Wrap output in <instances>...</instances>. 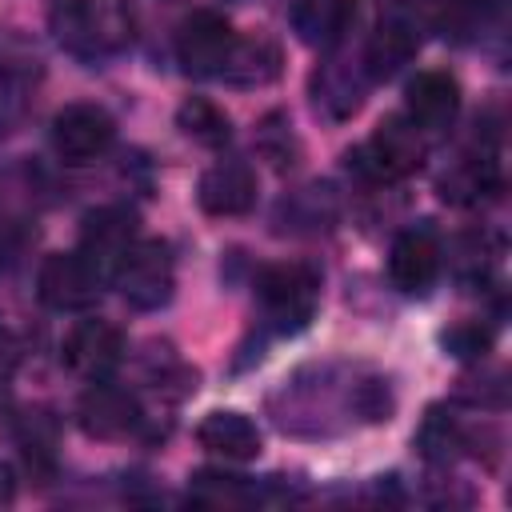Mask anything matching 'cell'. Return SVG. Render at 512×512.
<instances>
[{"mask_svg":"<svg viewBox=\"0 0 512 512\" xmlns=\"http://www.w3.org/2000/svg\"><path fill=\"white\" fill-rule=\"evenodd\" d=\"M320 300V272L312 264L288 260V264H268L256 276V304L260 316L272 332H300Z\"/></svg>","mask_w":512,"mask_h":512,"instance_id":"cell-1","label":"cell"},{"mask_svg":"<svg viewBox=\"0 0 512 512\" xmlns=\"http://www.w3.org/2000/svg\"><path fill=\"white\" fill-rule=\"evenodd\" d=\"M424 164V136L408 116H388L376 124V132L348 152V168H356L372 184H392L412 176Z\"/></svg>","mask_w":512,"mask_h":512,"instance_id":"cell-2","label":"cell"},{"mask_svg":"<svg viewBox=\"0 0 512 512\" xmlns=\"http://www.w3.org/2000/svg\"><path fill=\"white\" fill-rule=\"evenodd\" d=\"M116 276V288L120 296L140 308V312H156L172 300V288H176V264H172V252L168 244L160 240H136L120 264L112 268Z\"/></svg>","mask_w":512,"mask_h":512,"instance_id":"cell-3","label":"cell"},{"mask_svg":"<svg viewBox=\"0 0 512 512\" xmlns=\"http://www.w3.org/2000/svg\"><path fill=\"white\" fill-rule=\"evenodd\" d=\"M116 140V120L100 104H68L52 120V148L64 164H92Z\"/></svg>","mask_w":512,"mask_h":512,"instance_id":"cell-4","label":"cell"},{"mask_svg":"<svg viewBox=\"0 0 512 512\" xmlns=\"http://www.w3.org/2000/svg\"><path fill=\"white\" fill-rule=\"evenodd\" d=\"M36 292L56 312H84L100 300V272L80 252H52L40 264Z\"/></svg>","mask_w":512,"mask_h":512,"instance_id":"cell-5","label":"cell"},{"mask_svg":"<svg viewBox=\"0 0 512 512\" xmlns=\"http://www.w3.org/2000/svg\"><path fill=\"white\" fill-rule=\"evenodd\" d=\"M232 28L216 12H192L176 32V60L188 76H220L232 56Z\"/></svg>","mask_w":512,"mask_h":512,"instance_id":"cell-6","label":"cell"},{"mask_svg":"<svg viewBox=\"0 0 512 512\" xmlns=\"http://www.w3.org/2000/svg\"><path fill=\"white\" fill-rule=\"evenodd\" d=\"M60 360L84 380H108L124 360V336L108 320H76L60 344Z\"/></svg>","mask_w":512,"mask_h":512,"instance_id":"cell-7","label":"cell"},{"mask_svg":"<svg viewBox=\"0 0 512 512\" xmlns=\"http://www.w3.org/2000/svg\"><path fill=\"white\" fill-rule=\"evenodd\" d=\"M440 276V240L432 228H408L392 240L388 252V280L404 296H424Z\"/></svg>","mask_w":512,"mask_h":512,"instance_id":"cell-8","label":"cell"},{"mask_svg":"<svg viewBox=\"0 0 512 512\" xmlns=\"http://www.w3.org/2000/svg\"><path fill=\"white\" fill-rule=\"evenodd\" d=\"M136 244V216L128 208H96L80 228V256L104 276L120 264V256Z\"/></svg>","mask_w":512,"mask_h":512,"instance_id":"cell-9","label":"cell"},{"mask_svg":"<svg viewBox=\"0 0 512 512\" xmlns=\"http://www.w3.org/2000/svg\"><path fill=\"white\" fill-rule=\"evenodd\" d=\"M76 416H80V428L96 440H120L140 424L136 396L124 388H112L104 380H92V388L80 396Z\"/></svg>","mask_w":512,"mask_h":512,"instance_id":"cell-10","label":"cell"},{"mask_svg":"<svg viewBox=\"0 0 512 512\" xmlns=\"http://www.w3.org/2000/svg\"><path fill=\"white\" fill-rule=\"evenodd\" d=\"M404 104H408V120L420 132H444L460 112V84L440 68L416 72V80L404 92Z\"/></svg>","mask_w":512,"mask_h":512,"instance_id":"cell-11","label":"cell"},{"mask_svg":"<svg viewBox=\"0 0 512 512\" xmlns=\"http://www.w3.org/2000/svg\"><path fill=\"white\" fill-rule=\"evenodd\" d=\"M196 200L208 216H244L256 204V172L244 160H220L200 176Z\"/></svg>","mask_w":512,"mask_h":512,"instance_id":"cell-12","label":"cell"},{"mask_svg":"<svg viewBox=\"0 0 512 512\" xmlns=\"http://www.w3.org/2000/svg\"><path fill=\"white\" fill-rule=\"evenodd\" d=\"M196 440H200V448H208L212 456H224V460H256L260 456V428L244 412H232V408L208 412L196 428Z\"/></svg>","mask_w":512,"mask_h":512,"instance_id":"cell-13","label":"cell"},{"mask_svg":"<svg viewBox=\"0 0 512 512\" xmlns=\"http://www.w3.org/2000/svg\"><path fill=\"white\" fill-rule=\"evenodd\" d=\"M356 20V0H296L292 28L308 48H336Z\"/></svg>","mask_w":512,"mask_h":512,"instance_id":"cell-14","label":"cell"},{"mask_svg":"<svg viewBox=\"0 0 512 512\" xmlns=\"http://www.w3.org/2000/svg\"><path fill=\"white\" fill-rule=\"evenodd\" d=\"M416 48H420V40H416L412 24H404V20H384V24L368 36V44H364V76H368V80H388V76H396V72L416 56Z\"/></svg>","mask_w":512,"mask_h":512,"instance_id":"cell-15","label":"cell"},{"mask_svg":"<svg viewBox=\"0 0 512 512\" xmlns=\"http://www.w3.org/2000/svg\"><path fill=\"white\" fill-rule=\"evenodd\" d=\"M312 96H316V108H324L332 120H348L364 104V80L340 60H328L312 76Z\"/></svg>","mask_w":512,"mask_h":512,"instance_id":"cell-16","label":"cell"},{"mask_svg":"<svg viewBox=\"0 0 512 512\" xmlns=\"http://www.w3.org/2000/svg\"><path fill=\"white\" fill-rule=\"evenodd\" d=\"M52 24H56L60 44H68L80 56H96L108 44V36H104L108 28L88 0H60V8L52 12Z\"/></svg>","mask_w":512,"mask_h":512,"instance_id":"cell-17","label":"cell"},{"mask_svg":"<svg viewBox=\"0 0 512 512\" xmlns=\"http://www.w3.org/2000/svg\"><path fill=\"white\" fill-rule=\"evenodd\" d=\"M220 76L232 84H268L280 76V48L268 40H236Z\"/></svg>","mask_w":512,"mask_h":512,"instance_id":"cell-18","label":"cell"},{"mask_svg":"<svg viewBox=\"0 0 512 512\" xmlns=\"http://www.w3.org/2000/svg\"><path fill=\"white\" fill-rule=\"evenodd\" d=\"M176 128H180L188 140L204 144V148H220V144H228V136H232V120L224 116V108H216V104L204 100V96H192V100L180 104Z\"/></svg>","mask_w":512,"mask_h":512,"instance_id":"cell-19","label":"cell"},{"mask_svg":"<svg viewBox=\"0 0 512 512\" xmlns=\"http://www.w3.org/2000/svg\"><path fill=\"white\" fill-rule=\"evenodd\" d=\"M496 188V168L492 160H468L460 164L452 176L440 180V196L452 200V204H480L484 192Z\"/></svg>","mask_w":512,"mask_h":512,"instance_id":"cell-20","label":"cell"},{"mask_svg":"<svg viewBox=\"0 0 512 512\" xmlns=\"http://www.w3.org/2000/svg\"><path fill=\"white\" fill-rule=\"evenodd\" d=\"M188 496L204 508H224V504H248L252 488L244 484V476H224V472H196L188 484Z\"/></svg>","mask_w":512,"mask_h":512,"instance_id":"cell-21","label":"cell"},{"mask_svg":"<svg viewBox=\"0 0 512 512\" xmlns=\"http://www.w3.org/2000/svg\"><path fill=\"white\" fill-rule=\"evenodd\" d=\"M288 128H292V124H288V116L272 112V116H264V124H260V132H256L260 152H264L276 168H288V164H292V156H296V140H292V132H288Z\"/></svg>","mask_w":512,"mask_h":512,"instance_id":"cell-22","label":"cell"},{"mask_svg":"<svg viewBox=\"0 0 512 512\" xmlns=\"http://www.w3.org/2000/svg\"><path fill=\"white\" fill-rule=\"evenodd\" d=\"M416 444L424 448V456H448V452L460 444V428H456L452 420H444V416L428 412V420H424V428H420Z\"/></svg>","mask_w":512,"mask_h":512,"instance_id":"cell-23","label":"cell"},{"mask_svg":"<svg viewBox=\"0 0 512 512\" xmlns=\"http://www.w3.org/2000/svg\"><path fill=\"white\" fill-rule=\"evenodd\" d=\"M488 344H492V328L484 324H456L444 332V348L452 356H484Z\"/></svg>","mask_w":512,"mask_h":512,"instance_id":"cell-24","label":"cell"},{"mask_svg":"<svg viewBox=\"0 0 512 512\" xmlns=\"http://www.w3.org/2000/svg\"><path fill=\"white\" fill-rule=\"evenodd\" d=\"M16 364H20V352H16V340L0 332V392H4L8 384H12V376H16Z\"/></svg>","mask_w":512,"mask_h":512,"instance_id":"cell-25","label":"cell"},{"mask_svg":"<svg viewBox=\"0 0 512 512\" xmlns=\"http://www.w3.org/2000/svg\"><path fill=\"white\" fill-rule=\"evenodd\" d=\"M12 496V472L0 464V500H8Z\"/></svg>","mask_w":512,"mask_h":512,"instance_id":"cell-26","label":"cell"},{"mask_svg":"<svg viewBox=\"0 0 512 512\" xmlns=\"http://www.w3.org/2000/svg\"><path fill=\"white\" fill-rule=\"evenodd\" d=\"M380 4H408V0H380Z\"/></svg>","mask_w":512,"mask_h":512,"instance_id":"cell-27","label":"cell"}]
</instances>
